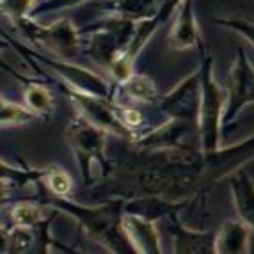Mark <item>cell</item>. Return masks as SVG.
Instances as JSON below:
<instances>
[{
    "label": "cell",
    "instance_id": "cell-1",
    "mask_svg": "<svg viewBox=\"0 0 254 254\" xmlns=\"http://www.w3.org/2000/svg\"><path fill=\"white\" fill-rule=\"evenodd\" d=\"M55 204L71 213L73 217H76L85 228V231L109 251L112 253H137L125 233L123 201H114V203L102 204L98 208H87L71 203L68 199H63L59 195V199H55Z\"/></svg>",
    "mask_w": 254,
    "mask_h": 254
},
{
    "label": "cell",
    "instance_id": "cell-2",
    "mask_svg": "<svg viewBox=\"0 0 254 254\" xmlns=\"http://www.w3.org/2000/svg\"><path fill=\"white\" fill-rule=\"evenodd\" d=\"M201 84H203V96H201L199 110V137L203 151H213L219 148L220 128H222V116H224L226 91L217 85L212 75V57H204L201 66Z\"/></svg>",
    "mask_w": 254,
    "mask_h": 254
},
{
    "label": "cell",
    "instance_id": "cell-3",
    "mask_svg": "<svg viewBox=\"0 0 254 254\" xmlns=\"http://www.w3.org/2000/svg\"><path fill=\"white\" fill-rule=\"evenodd\" d=\"M69 144L78 160V167L85 183L91 182V165L98 164L103 174H109V160L105 157V130L91 123L82 114L75 116L68 127Z\"/></svg>",
    "mask_w": 254,
    "mask_h": 254
},
{
    "label": "cell",
    "instance_id": "cell-4",
    "mask_svg": "<svg viewBox=\"0 0 254 254\" xmlns=\"http://www.w3.org/2000/svg\"><path fill=\"white\" fill-rule=\"evenodd\" d=\"M135 30L137 21L127 16L105 21L91 38L89 55L98 64L110 69V66L128 50Z\"/></svg>",
    "mask_w": 254,
    "mask_h": 254
},
{
    "label": "cell",
    "instance_id": "cell-5",
    "mask_svg": "<svg viewBox=\"0 0 254 254\" xmlns=\"http://www.w3.org/2000/svg\"><path fill=\"white\" fill-rule=\"evenodd\" d=\"M251 158H254V137L237 146L203 151V162L199 167V192H206L208 189H212L213 183L228 174L237 173Z\"/></svg>",
    "mask_w": 254,
    "mask_h": 254
},
{
    "label": "cell",
    "instance_id": "cell-6",
    "mask_svg": "<svg viewBox=\"0 0 254 254\" xmlns=\"http://www.w3.org/2000/svg\"><path fill=\"white\" fill-rule=\"evenodd\" d=\"M226 94L228 105L222 116V127L231 125L244 107L254 103V66L249 63L244 48L238 50L233 68L229 71Z\"/></svg>",
    "mask_w": 254,
    "mask_h": 254
},
{
    "label": "cell",
    "instance_id": "cell-7",
    "mask_svg": "<svg viewBox=\"0 0 254 254\" xmlns=\"http://www.w3.org/2000/svg\"><path fill=\"white\" fill-rule=\"evenodd\" d=\"M68 94L71 102L80 109V114L89 119L91 123L103 128L105 131H112L116 135L127 137V139L133 137L131 128L121 118V110L116 109L109 98L93 96V94L82 93V91L71 89V87L68 89Z\"/></svg>",
    "mask_w": 254,
    "mask_h": 254
},
{
    "label": "cell",
    "instance_id": "cell-8",
    "mask_svg": "<svg viewBox=\"0 0 254 254\" xmlns=\"http://www.w3.org/2000/svg\"><path fill=\"white\" fill-rule=\"evenodd\" d=\"M201 96H203V84H201V71L189 76L178 87H174L167 96L162 98L160 109L171 119H183L199 125Z\"/></svg>",
    "mask_w": 254,
    "mask_h": 254
},
{
    "label": "cell",
    "instance_id": "cell-9",
    "mask_svg": "<svg viewBox=\"0 0 254 254\" xmlns=\"http://www.w3.org/2000/svg\"><path fill=\"white\" fill-rule=\"evenodd\" d=\"M16 21L18 25L27 30V34L30 38L45 43L48 48H52L55 54L63 55V57H71L78 50L80 38H78V32H76V29L68 18L55 21L54 25L50 27H38L36 23L27 21L25 16L18 18Z\"/></svg>",
    "mask_w": 254,
    "mask_h": 254
},
{
    "label": "cell",
    "instance_id": "cell-10",
    "mask_svg": "<svg viewBox=\"0 0 254 254\" xmlns=\"http://www.w3.org/2000/svg\"><path fill=\"white\" fill-rule=\"evenodd\" d=\"M197 135H199V125L183 121V119H171L167 125L157 128L155 131L137 140V146L144 149H169L180 148V146H194L190 140Z\"/></svg>",
    "mask_w": 254,
    "mask_h": 254
},
{
    "label": "cell",
    "instance_id": "cell-11",
    "mask_svg": "<svg viewBox=\"0 0 254 254\" xmlns=\"http://www.w3.org/2000/svg\"><path fill=\"white\" fill-rule=\"evenodd\" d=\"M39 59H41L45 64H48L50 68H54L61 76H64L66 82L71 85V89L93 94V96L109 98L110 100V87L100 78V76L93 75V73L87 71V69H84V68H78V66H73V64L63 63V61H48V59H45V57H39Z\"/></svg>",
    "mask_w": 254,
    "mask_h": 254
},
{
    "label": "cell",
    "instance_id": "cell-12",
    "mask_svg": "<svg viewBox=\"0 0 254 254\" xmlns=\"http://www.w3.org/2000/svg\"><path fill=\"white\" fill-rule=\"evenodd\" d=\"M125 233L137 253H160L158 233L155 229V220H148L144 217L127 213L123 215Z\"/></svg>",
    "mask_w": 254,
    "mask_h": 254
},
{
    "label": "cell",
    "instance_id": "cell-13",
    "mask_svg": "<svg viewBox=\"0 0 254 254\" xmlns=\"http://www.w3.org/2000/svg\"><path fill=\"white\" fill-rule=\"evenodd\" d=\"M171 224H173L174 233V251L176 253H197V254H210L217 253L215 251V233H203V231H194V229H187L176 219V213L169 217Z\"/></svg>",
    "mask_w": 254,
    "mask_h": 254
},
{
    "label": "cell",
    "instance_id": "cell-14",
    "mask_svg": "<svg viewBox=\"0 0 254 254\" xmlns=\"http://www.w3.org/2000/svg\"><path fill=\"white\" fill-rule=\"evenodd\" d=\"M169 45L174 50H185V48L195 47V45L201 47V36L194 18L192 0H185L183 2V7L180 9L176 21H174L173 29H171Z\"/></svg>",
    "mask_w": 254,
    "mask_h": 254
},
{
    "label": "cell",
    "instance_id": "cell-15",
    "mask_svg": "<svg viewBox=\"0 0 254 254\" xmlns=\"http://www.w3.org/2000/svg\"><path fill=\"white\" fill-rule=\"evenodd\" d=\"M229 185L240 220L254 231V180L246 171L238 169L237 173L231 174Z\"/></svg>",
    "mask_w": 254,
    "mask_h": 254
},
{
    "label": "cell",
    "instance_id": "cell-16",
    "mask_svg": "<svg viewBox=\"0 0 254 254\" xmlns=\"http://www.w3.org/2000/svg\"><path fill=\"white\" fill-rule=\"evenodd\" d=\"M247 238H249V228L242 220H228L224 226L217 231L215 251L226 254H242L247 253Z\"/></svg>",
    "mask_w": 254,
    "mask_h": 254
},
{
    "label": "cell",
    "instance_id": "cell-17",
    "mask_svg": "<svg viewBox=\"0 0 254 254\" xmlns=\"http://www.w3.org/2000/svg\"><path fill=\"white\" fill-rule=\"evenodd\" d=\"M123 93L131 100H139V102H153L157 98V89L151 78L144 75H133V73L123 82Z\"/></svg>",
    "mask_w": 254,
    "mask_h": 254
},
{
    "label": "cell",
    "instance_id": "cell-18",
    "mask_svg": "<svg viewBox=\"0 0 254 254\" xmlns=\"http://www.w3.org/2000/svg\"><path fill=\"white\" fill-rule=\"evenodd\" d=\"M160 4L158 0H121L118 4V11L121 16L131 20H146V18L157 16Z\"/></svg>",
    "mask_w": 254,
    "mask_h": 254
},
{
    "label": "cell",
    "instance_id": "cell-19",
    "mask_svg": "<svg viewBox=\"0 0 254 254\" xmlns=\"http://www.w3.org/2000/svg\"><path fill=\"white\" fill-rule=\"evenodd\" d=\"M25 103L41 116H50L54 112V96L39 84H32L25 89Z\"/></svg>",
    "mask_w": 254,
    "mask_h": 254
},
{
    "label": "cell",
    "instance_id": "cell-20",
    "mask_svg": "<svg viewBox=\"0 0 254 254\" xmlns=\"http://www.w3.org/2000/svg\"><path fill=\"white\" fill-rule=\"evenodd\" d=\"M32 242H34V233L30 226L18 224L16 228H13V231H9L7 244L11 253H25L32 246Z\"/></svg>",
    "mask_w": 254,
    "mask_h": 254
},
{
    "label": "cell",
    "instance_id": "cell-21",
    "mask_svg": "<svg viewBox=\"0 0 254 254\" xmlns=\"http://www.w3.org/2000/svg\"><path fill=\"white\" fill-rule=\"evenodd\" d=\"M34 118V114L27 110L25 107L16 105V103L2 102V125H21L29 123L30 119Z\"/></svg>",
    "mask_w": 254,
    "mask_h": 254
},
{
    "label": "cell",
    "instance_id": "cell-22",
    "mask_svg": "<svg viewBox=\"0 0 254 254\" xmlns=\"http://www.w3.org/2000/svg\"><path fill=\"white\" fill-rule=\"evenodd\" d=\"M11 217L16 224L20 226H34L41 222V212L39 208L32 203H20L13 208Z\"/></svg>",
    "mask_w": 254,
    "mask_h": 254
},
{
    "label": "cell",
    "instance_id": "cell-23",
    "mask_svg": "<svg viewBox=\"0 0 254 254\" xmlns=\"http://www.w3.org/2000/svg\"><path fill=\"white\" fill-rule=\"evenodd\" d=\"M48 187H50V190H54L55 194L63 197L71 190V180L64 171H54L48 176Z\"/></svg>",
    "mask_w": 254,
    "mask_h": 254
},
{
    "label": "cell",
    "instance_id": "cell-24",
    "mask_svg": "<svg viewBox=\"0 0 254 254\" xmlns=\"http://www.w3.org/2000/svg\"><path fill=\"white\" fill-rule=\"evenodd\" d=\"M217 23L228 27V29L235 30L238 34H242L246 39H249L254 47V23L247 20H242V18H235V20H217Z\"/></svg>",
    "mask_w": 254,
    "mask_h": 254
},
{
    "label": "cell",
    "instance_id": "cell-25",
    "mask_svg": "<svg viewBox=\"0 0 254 254\" xmlns=\"http://www.w3.org/2000/svg\"><path fill=\"white\" fill-rule=\"evenodd\" d=\"M82 2H85V0H47V2H43L41 5H38V7L34 9V14L73 7V5H78V4H82Z\"/></svg>",
    "mask_w": 254,
    "mask_h": 254
},
{
    "label": "cell",
    "instance_id": "cell-26",
    "mask_svg": "<svg viewBox=\"0 0 254 254\" xmlns=\"http://www.w3.org/2000/svg\"><path fill=\"white\" fill-rule=\"evenodd\" d=\"M121 118L123 121L128 125V127H135V125L140 123V114L135 112V110H130V109H121Z\"/></svg>",
    "mask_w": 254,
    "mask_h": 254
}]
</instances>
